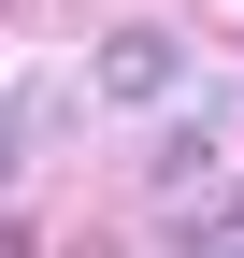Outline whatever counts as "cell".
<instances>
[{
  "label": "cell",
  "mask_w": 244,
  "mask_h": 258,
  "mask_svg": "<svg viewBox=\"0 0 244 258\" xmlns=\"http://www.w3.org/2000/svg\"><path fill=\"white\" fill-rule=\"evenodd\" d=\"M172 86H187V43H172V29H115V43H101V101H172Z\"/></svg>",
  "instance_id": "obj_1"
},
{
  "label": "cell",
  "mask_w": 244,
  "mask_h": 258,
  "mask_svg": "<svg viewBox=\"0 0 244 258\" xmlns=\"http://www.w3.org/2000/svg\"><path fill=\"white\" fill-rule=\"evenodd\" d=\"M172 244L187 258H244V186H201V201L172 215Z\"/></svg>",
  "instance_id": "obj_2"
},
{
  "label": "cell",
  "mask_w": 244,
  "mask_h": 258,
  "mask_svg": "<svg viewBox=\"0 0 244 258\" xmlns=\"http://www.w3.org/2000/svg\"><path fill=\"white\" fill-rule=\"evenodd\" d=\"M144 172H158V186H201V172H216V144H201V129H158V144H144Z\"/></svg>",
  "instance_id": "obj_3"
},
{
  "label": "cell",
  "mask_w": 244,
  "mask_h": 258,
  "mask_svg": "<svg viewBox=\"0 0 244 258\" xmlns=\"http://www.w3.org/2000/svg\"><path fill=\"white\" fill-rule=\"evenodd\" d=\"M29 172V115H0V186H15Z\"/></svg>",
  "instance_id": "obj_4"
}]
</instances>
